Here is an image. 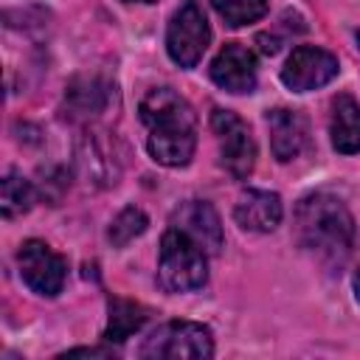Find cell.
I'll list each match as a JSON object with an SVG mask.
<instances>
[{
	"mask_svg": "<svg viewBox=\"0 0 360 360\" xmlns=\"http://www.w3.org/2000/svg\"><path fill=\"white\" fill-rule=\"evenodd\" d=\"M211 354V329L194 321H169L158 326L141 346V357L152 360H208Z\"/></svg>",
	"mask_w": 360,
	"mask_h": 360,
	"instance_id": "277c9868",
	"label": "cell"
},
{
	"mask_svg": "<svg viewBox=\"0 0 360 360\" xmlns=\"http://www.w3.org/2000/svg\"><path fill=\"white\" fill-rule=\"evenodd\" d=\"M34 186L31 180H25L20 172H6L3 183H0V211L6 219H14V217H22L31 205H34Z\"/></svg>",
	"mask_w": 360,
	"mask_h": 360,
	"instance_id": "e0dca14e",
	"label": "cell"
},
{
	"mask_svg": "<svg viewBox=\"0 0 360 360\" xmlns=\"http://www.w3.org/2000/svg\"><path fill=\"white\" fill-rule=\"evenodd\" d=\"M354 37H357V48H360V31H357V34H354Z\"/></svg>",
	"mask_w": 360,
	"mask_h": 360,
	"instance_id": "603a6c76",
	"label": "cell"
},
{
	"mask_svg": "<svg viewBox=\"0 0 360 360\" xmlns=\"http://www.w3.org/2000/svg\"><path fill=\"white\" fill-rule=\"evenodd\" d=\"M65 101L73 115H101L112 101V87L101 76H76L65 90Z\"/></svg>",
	"mask_w": 360,
	"mask_h": 360,
	"instance_id": "5bb4252c",
	"label": "cell"
},
{
	"mask_svg": "<svg viewBox=\"0 0 360 360\" xmlns=\"http://www.w3.org/2000/svg\"><path fill=\"white\" fill-rule=\"evenodd\" d=\"M208 281V253L183 231L169 228L160 239L158 284L166 292H194Z\"/></svg>",
	"mask_w": 360,
	"mask_h": 360,
	"instance_id": "3957f363",
	"label": "cell"
},
{
	"mask_svg": "<svg viewBox=\"0 0 360 360\" xmlns=\"http://www.w3.org/2000/svg\"><path fill=\"white\" fill-rule=\"evenodd\" d=\"M112 357V352L110 349H70V352H65V357Z\"/></svg>",
	"mask_w": 360,
	"mask_h": 360,
	"instance_id": "ffe728a7",
	"label": "cell"
},
{
	"mask_svg": "<svg viewBox=\"0 0 360 360\" xmlns=\"http://www.w3.org/2000/svg\"><path fill=\"white\" fill-rule=\"evenodd\" d=\"M352 287H354V298H357V304H360V267H357L354 276H352Z\"/></svg>",
	"mask_w": 360,
	"mask_h": 360,
	"instance_id": "44dd1931",
	"label": "cell"
},
{
	"mask_svg": "<svg viewBox=\"0 0 360 360\" xmlns=\"http://www.w3.org/2000/svg\"><path fill=\"white\" fill-rule=\"evenodd\" d=\"M211 129L219 143V163L233 180L250 177L256 166V141L250 135V127L231 110H214L211 112Z\"/></svg>",
	"mask_w": 360,
	"mask_h": 360,
	"instance_id": "5b68a950",
	"label": "cell"
},
{
	"mask_svg": "<svg viewBox=\"0 0 360 360\" xmlns=\"http://www.w3.org/2000/svg\"><path fill=\"white\" fill-rule=\"evenodd\" d=\"M146 149L160 166H186L197 146V115L172 87H155L141 101Z\"/></svg>",
	"mask_w": 360,
	"mask_h": 360,
	"instance_id": "6da1fadb",
	"label": "cell"
},
{
	"mask_svg": "<svg viewBox=\"0 0 360 360\" xmlns=\"http://www.w3.org/2000/svg\"><path fill=\"white\" fill-rule=\"evenodd\" d=\"M329 135H332L335 152H340V155H357L360 152V104L346 93H340L332 101Z\"/></svg>",
	"mask_w": 360,
	"mask_h": 360,
	"instance_id": "4fadbf2b",
	"label": "cell"
},
{
	"mask_svg": "<svg viewBox=\"0 0 360 360\" xmlns=\"http://www.w3.org/2000/svg\"><path fill=\"white\" fill-rule=\"evenodd\" d=\"M211 6L231 28L256 22L267 14V0H211Z\"/></svg>",
	"mask_w": 360,
	"mask_h": 360,
	"instance_id": "d6986e66",
	"label": "cell"
},
{
	"mask_svg": "<svg viewBox=\"0 0 360 360\" xmlns=\"http://www.w3.org/2000/svg\"><path fill=\"white\" fill-rule=\"evenodd\" d=\"M172 228H177L186 236H191L208 256H217L222 250V245H225L219 214L205 200H186V202H180L174 208V214H172Z\"/></svg>",
	"mask_w": 360,
	"mask_h": 360,
	"instance_id": "9c48e42d",
	"label": "cell"
},
{
	"mask_svg": "<svg viewBox=\"0 0 360 360\" xmlns=\"http://www.w3.org/2000/svg\"><path fill=\"white\" fill-rule=\"evenodd\" d=\"M146 321V309L127 301V298H110V318H107V329H104V340L110 343H121L129 335H135Z\"/></svg>",
	"mask_w": 360,
	"mask_h": 360,
	"instance_id": "2e32d148",
	"label": "cell"
},
{
	"mask_svg": "<svg viewBox=\"0 0 360 360\" xmlns=\"http://www.w3.org/2000/svg\"><path fill=\"white\" fill-rule=\"evenodd\" d=\"M267 129H270V149L276 160L290 163L309 146V121L295 110H270L267 112Z\"/></svg>",
	"mask_w": 360,
	"mask_h": 360,
	"instance_id": "8fae6325",
	"label": "cell"
},
{
	"mask_svg": "<svg viewBox=\"0 0 360 360\" xmlns=\"http://www.w3.org/2000/svg\"><path fill=\"white\" fill-rule=\"evenodd\" d=\"M101 132H87L82 138V146H79V166L84 169L87 177H96L101 183H115L118 177V163L110 158V152L104 149L107 141L98 138Z\"/></svg>",
	"mask_w": 360,
	"mask_h": 360,
	"instance_id": "9a60e30c",
	"label": "cell"
},
{
	"mask_svg": "<svg viewBox=\"0 0 360 360\" xmlns=\"http://www.w3.org/2000/svg\"><path fill=\"white\" fill-rule=\"evenodd\" d=\"M295 242L321 262H343L354 245V217L335 194H309L295 208Z\"/></svg>",
	"mask_w": 360,
	"mask_h": 360,
	"instance_id": "7a4b0ae2",
	"label": "cell"
},
{
	"mask_svg": "<svg viewBox=\"0 0 360 360\" xmlns=\"http://www.w3.org/2000/svg\"><path fill=\"white\" fill-rule=\"evenodd\" d=\"M284 217V205L281 197L276 191H264V188H248L239 194L236 205H233V219L239 228L245 231H256V233H270L281 225Z\"/></svg>",
	"mask_w": 360,
	"mask_h": 360,
	"instance_id": "7c38bea8",
	"label": "cell"
},
{
	"mask_svg": "<svg viewBox=\"0 0 360 360\" xmlns=\"http://www.w3.org/2000/svg\"><path fill=\"white\" fill-rule=\"evenodd\" d=\"M208 42H211V28H208V20H205L200 3L186 0L174 11V17L166 28V51H169L172 62L186 70L194 68L202 59Z\"/></svg>",
	"mask_w": 360,
	"mask_h": 360,
	"instance_id": "8992f818",
	"label": "cell"
},
{
	"mask_svg": "<svg viewBox=\"0 0 360 360\" xmlns=\"http://www.w3.org/2000/svg\"><path fill=\"white\" fill-rule=\"evenodd\" d=\"M17 264H20L22 281L37 295L53 298V295L62 292L65 278H68V262L59 253H53L45 242H39V239L22 242L20 253H17Z\"/></svg>",
	"mask_w": 360,
	"mask_h": 360,
	"instance_id": "52a82bcc",
	"label": "cell"
},
{
	"mask_svg": "<svg viewBox=\"0 0 360 360\" xmlns=\"http://www.w3.org/2000/svg\"><path fill=\"white\" fill-rule=\"evenodd\" d=\"M149 225V217L138 208V205H127L124 211H118V217L110 222V231H107V239L112 242V248H124L129 245L135 236H141Z\"/></svg>",
	"mask_w": 360,
	"mask_h": 360,
	"instance_id": "ac0fdd59",
	"label": "cell"
},
{
	"mask_svg": "<svg viewBox=\"0 0 360 360\" xmlns=\"http://www.w3.org/2000/svg\"><path fill=\"white\" fill-rule=\"evenodd\" d=\"M211 82L228 93H250L256 87V56L239 42H228L211 62Z\"/></svg>",
	"mask_w": 360,
	"mask_h": 360,
	"instance_id": "30bf717a",
	"label": "cell"
},
{
	"mask_svg": "<svg viewBox=\"0 0 360 360\" xmlns=\"http://www.w3.org/2000/svg\"><path fill=\"white\" fill-rule=\"evenodd\" d=\"M124 3H155V0H124Z\"/></svg>",
	"mask_w": 360,
	"mask_h": 360,
	"instance_id": "7402d4cb",
	"label": "cell"
},
{
	"mask_svg": "<svg viewBox=\"0 0 360 360\" xmlns=\"http://www.w3.org/2000/svg\"><path fill=\"white\" fill-rule=\"evenodd\" d=\"M338 70H340V65H338L335 53L315 48V45H298L290 53L287 65L281 68V82L292 93H309V90L329 84L338 76Z\"/></svg>",
	"mask_w": 360,
	"mask_h": 360,
	"instance_id": "ba28073f",
	"label": "cell"
}]
</instances>
